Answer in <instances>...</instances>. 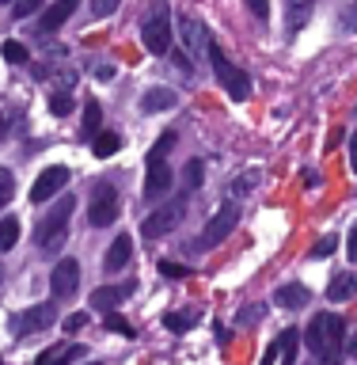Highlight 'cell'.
Wrapping results in <instances>:
<instances>
[{
  "mask_svg": "<svg viewBox=\"0 0 357 365\" xmlns=\"http://www.w3.org/2000/svg\"><path fill=\"white\" fill-rule=\"evenodd\" d=\"M304 342L324 365H338L342 346H346V324H342V316L316 312L312 324H308V331H304Z\"/></svg>",
  "mask_w": 357,
  "mask_h": 365,
  "instance_id": "6da1fadb",
  "label": "cell"
},
{
  "mask_svg": "<svg viewBox=\"0 0 357 365\" xmlns=\"http://www.w3.org/2000/svg\"><path fill=\"white\" fill-rule=\"evenodd\" d=\"M73 210H76V198H73V194H65V198L38 221V228H34V244H38L42 251H57V244H65V228H68Z\"/></svg>",
  "mask_w": 357,
  "mask_h": 365,
  "instance_id": "7a4b0ae2",
  "label": "cell"
},
{
  "mask_svg": "<svg viewBox=\"0 0 357 365\" xmlns=\"http://www.w3.org/2000/svg\"><path fill=\"white\" fill-rule=\"evenodd\" d=\"M141 42L148 53H167L171 50V8L167 0H156L152 11L141 23Z\"/></svg>",
  "mask_w": 357,
  "mask_h": 365,
  "instance_id": "3957f363",
  "label": "cell"
},
{
  "mask_svg": "<svg viewBox=\"0 0 357 365\" xmlns=\"http://www.w3.org/2000/svg\"><path fill=\"white\" fill-rule=\"evenodd\" d=\"M209 65H213L217 80H221V88H224L236 103H244V99L251 96V76L244 73V68H236L232 61H228V57L221 53V46H209Z\"/></svg>",
  "mask_w": 357,
  "mask_h": 365,
  "instance_id": "277c9868",
  "label": "cell"
},
{
  "mask_svg": "<svg viewBox=\"0 0 357 365\" xmlns=\"http://www.w3.org/2000/svg\"><path fill=\"white\" fill-rule=\"evenodd\" d=\"M236 225H239V210H236L232 202H228V205H221V210L209 217V225L202 228V236L194 240L190 247H194V251H213L217 244H224V240L232 236V228H236Z\"/></svg>",
  "mask_w": 357,
  "mask_h": 365,
  "instance_id": "5b68a950",
  "label": "cell"
},
{
  "mask_svg": "<svg viewBox=\"0 0 357 365\" xmlns=\"http://www.w3.org/2000/svg\"><path fill=\"white\" fill-rule=\"evenodd\" d=\"M182 217H187V198H175V202L160 205L156 213H148L145 221H141V236H145V240H160V236L175 232Z\"/></svg>",
  "mask_w": 357,
  "mask_h": 365,
  "instance_id": "8992f818",
  "label": "cell"
},
{
  "mask_svg": "<svg viewBox=\"0 0 357 365\" xmlns=\"http://www.w3.org/2000/svg\"><path fill=\"white\" fill-rule=\"evenodd\" d=\"M118 221V190H114L110 179H99L95 190H91V210H88V225L107 228Z\"/></svg>",
  "mask_w": 357,
  "mask_h": 365,
  "instance_id": "52a82bcc",
  "label": "cell"
},
{
  "mask_svg": "<svg viewBox=\"0 0 357 365\" xmlns=\"http://www.w3.org/2000/svg\"><path fill=\"white\" fill-rule=\"evenodd\" d=\"M53 319H57V304L46 301V304H34L23 316H16V324H11V327H16L19 335H38V331H46L53 324Z\"/></svg>",
  "mask_w": 357,
  "mask_h": 365,
  "instance_id": "ba28073f",
  "label": "cell"
},
{
  "mask_svg": "<svg viewBox=\"0 0 357 365\" xmlns=\"http://www.w3.org/2000/svg\"><path fill=\"white\" fill-rule=\"evenodd\" d=\"M50 289L53 297H73L80 289V262L76 259H61L50 274Z\"/></svg>",
  "mask_w": 357,
  "mask_h": 365,
  "instance_id": "9c48e42d",
  "label": "cell"
},
{
  "mask_svg": "<svg viewBox=\"0 0 357 365\" xmlns=\"http://www.w3.org/2000/svg\"><path fill=\"white\" fill-rule=\"evenodd\" d=\"M68 182V168L61 164H53V168H46L38 179H34V187H31V202H50L57 190H61Z\"/></svg>",
  "mask_w": 357,
  "mask_h": 365,
  "instance_id": "30bf717a",
  "label": "cell"
},
{
  "mask_svg": "<svg viewBox=\"0 0 357 365\" xmlns=\"http://www.w3.org/2000/svg\"><path fill=\"white\" fill-rule=\"evenodd\" d=\"M179 34H182V42L190 46L194 57H205V53H209L213 42L205 38V27H202V23L194 19V16H179Z\"/></svg>",
  "mask_w": 357,
  "mask_h": 365,
  "instance_id": "8fae6325",
  "label": "cell"
},
{
  "mask_svg": "<svg viewBox=\"0 0 357 365\" xmlns=\"http://www.w3.org/2000/svg\"><path fill=\"white\" fill-rule=\"evenodd\" d=\"M171 182H175V175H171L167 164H148V175H145V198L148 202H160L164 194L171 190Z\"/></svg>",
  "mask_w": 357,
  "mask_h": 365,
  "instance_id": "7c38bea8",
  "label": "cell"
},
{
  "mask_svg": "<svg viewBox=\"0 0 357 365\" xmlns=\"http://www.w3.org/2000/svg\"><path fill=\"white\" fill-rule=\"evenodd\" d=\"M76 8H80V0H53V4L42 11V19H38V34H53Z\"/></svg>",
  "mask_w": 357,
  "mask_h": 365,
  "instance_id": "4fadbf2b",
  "label": "cell"
},
{
  "mask_svg": "<svg viewBox=\"0 0 357 365\" xmlns=\"http://www.w3.org/2000/svg\"><path fill=\"white\" fill-rule=\"evenodd\" d=\"M133 293V282H125V285H103V289L91 293V308H99V312H114L125 297Z\"/></svg>",
  "mask_w": 357,
  "mask_h": 365,
  "instance_id": "5bb4252c",
  "label": "cell"
},
{
  "mask_svg": "<svg viewBox=\"0 0 357 365\" xmlns=\"http://www.w3.org/2000/svg\"><path fill=\"white\" fill-rule=\"evenodd\" d=\"M130 255H133V240L125 236V232H118V240L107 247V259H103V267H107V274H118L125 262H130Z\"/></svg>",
  "mask_w": 357,
  "mask_h": 365,
  "instance_id": "9a60e30c",
  "label": "cell"
},
{
  "mask_svg": "<svg viewBox=\"0 0 357 365\" xmlns=\"http://www.w3.org/2000/svg\"><path fill=\"white\" fill-rule=\"evenodd\" d=\"M274 304H281V308H301V304H308V285H301V282H285V285H278V293H274Z\"/></svg>",
  "mask_w": 357,
  "mask_h": 365,
  "instance_id": "2e32d148",
  "label": "cell"
},
{
  "mask_svg": "<svg viewBox=\"0 0 357 365\" xmlns=\"http://www.w3.org/2000/svg\"><path fill=\"white\" fill-rule=\"evenodd\" d=\"M171 107H175V91H167V88H152V91H145V96H141V110L145 114L171 110Z\"/></svg>",
  "mask_w": 357,
  "mask_h": 365,
  "instance_id": "e0dca14e",
  "label": "cell"
},
{
  "mask_svg": "<svg viewBox=\"0 0 357 365\" xmlns=\"http://www.w3.org/2000/svg\"><path fill=\"white\" fill-rule=\"evenodd\" d=\"M357 293V274H335L327 285V301H350Z\"/></svg>",
  "mask_w": 357,
  "mask_h": 365,
  "instance_id": "ac0fdd59",
  "label": "cell"
},
{
  "mask_svg": "<svg viewBox=\"0 0 357 365\" xmlns=\"http://www.w3.org/2000/svg\"><path fill=\"white\" fill-rule=\"evenodd\" d=\"M99 133H103V107L95 99H88V107H84V137L95 141Z\"/></svg>",
  "mask_w": 357,
  "mask_h": 365,
  "instance_id": "d6986e66",
  "label": "cell"
},
{
  "mask_svg": "<svg viewBox=\"0 0 357 365\" xmlns=\"http://www.w3.org/2000/svg\"><path fill=\"white\" fill-rule=\"evenodd\" d=\"M118 145H122V137H118V133L103 130V133L95 137V145H91V153H95L99 160H107V156H114V153H118Z\"/></svg>",
  "mask_w": 357,
  "mask_h": 365,
  "instance_id": "ffe728a7",
  "label": "cell"
},
{
  "mask_svg": "<svg viewBox=\"0 0 357 365\" xmlns=\"http://www.w3.org/2000/svg\"><path fill=\"white\" fill-rule=\"evenodd\" d=\"M19 240V217H0V251H11Z\"/></svg>",
  "mask_w": 357,
  "mask_h": 365,
  "instance_id": "44dd1931",
  "label": "cell"
},
{
  "mask_svg": "<svg viewBox=\"0 0 357 365\" xmlns=\"http://www.w3.org/2000/svg\"><path fill=\"white\" fill-rule=\"evenodd\" d=\"M175 148V133H160V141L152 145V153H148V164H167V153Z\"/></svg>",
  "mask_w": 357,
  "mask_h": 365,
  "instance_id": "7402d4cb",
  "label": "cell"
},
{
  "mask_svg": "<svg viewBox=\"0 0 357 365\" xmlns=\"http://www.w3.org/2000/svg\"><path fill=\"white\" fill-rule=\"evenodd\" d=\"M281 365H296V339H301V331L289 327V331H281Z\"/></svg>",
  "mask_w": 357,
  "mask_h": 365,
  "instance_id": "603a6c76",
  "label": "cell"
},
{
  "mask_svg": "<svg viewBox=\"0 0 357 365\" xmlns=\"http://www.w3.org/2000/svg\"><path fill=\"white\" fill-rule=\"evenodd\" d=\"M255 182H259V171H247V175H236L232 179V187H228V194L232 198H244V194L255 190Z\"/></svg>",
  "mask_w": 357,
  "mask_h": 365,
  "instance_id": "cb8c5ba5",
  "label": "cell"
},
{
  "mask_svg": "<svg viewBox=\"0 0 357 365\" xmlns=\"http://www.w3.org/2000/svg\"><path fill=\"white\" fill-rule=\"evenodd\" d=\"M194 319H198V312H167L164 316V327L167 331H190Z\"/></svg>",
  "mask_w": 357,
  "mask_h": 365,
  "instance_id": "d4e9b609",
  "label": "cell"
},
{
  "mask_svg": "<svg viewBox=\"0 0 357 365\" xmlns=\"http://www.w3.org/2000/svg\"><path fill=\"white\" fill-rule=\"evenodd\" d=\"M16 198V175H11V168H0V210Z\"/></svg>",
  "mask_w": 357,
  "mask_h": 365,
  "instance_id": "484cf974",
  "label": "cell"
},
{
  "mask_svg": "<svg viewBox=\"0 0 357 365\" xmlns=\"http://www.w3.org/2000/svg\"><path fill=\"white\" fill-rule=\"evenodd\" d=\"M107 331H118L122 339H133L137 331H133V324L125 316H118V312H107Z\"/></svg>",
  "mask_w": 357,
  "mask_h": 365,
  "instance_id": "4316f807",
  "label": "cell"
},
{
  "mask_svg": "<svg viewBox=\"0 0 357 365\" xmlns=\"http://www.w3.org/2000/svg\"><path fill=\"white\" fill-rule=\"evenodd\" d=\"M4 61H11V65H27V46L23 42H4Z\"/></svg>",
  "mask_w": 357,
  "mask_h": 365,
  "instance_id": "83f0119b",
  "label": "cell"
},
{
  "mask_svg": "<svg viewBox=\"0 0 357 365\" xmlns=\"http://www.w3.org/2000/svg\"><path fill=\"white\" fill-rule=\"evenodd\" d=\"M50 110L57 114V118L68 114V110H73V96H68V91H53V96H50Z\"/></svg>",
  "mask_w": 357,
  "mask_h": 365,
  "instance_id": "f1b7e54d",
  "label": "cell"
},
{
  "mask_svg": "<svg viewBox=\"0 0 357 365\" xmlns=\"http://www.w3.org/2000/svg\"><path fill=\"white\" fill-rule=\"evenodd\" d=\"M160 274H164V278H171V282H179V278H187V267H182V262H171V259H164L160 262Z\"/></svg>",
  "mask_w": 357,
  "mask_h": 365,
  "instance_id": "f546056e",
  "label": "cell"
},
{
  "mask_svg": "<svg viewBox=\"0 0 357 365\" xmlns=\"http://www.w3.org/2000/svg\"><path fill=\"white\" fill-rule=\"evenodd\" d=\"M61 358H65V346H50L34 358V365H61Z\"/></svg>",
  "mask_w": 357,
  "mask_h": 365,
  "instance_id": "4dcf8cb0",
  "label": "cell"
},
{
  "mask_svg": "<svg viewBox=\"0 0 357 365\" xmlns=\"http://www.w3.org/2000/svg\"><path fill=\"white\" fill-rule=\"evenodd\" d=\"M182 175H187V187H190V190H198V187H202V160H190Z\"/></svg>",
  "mask_w": 357,
  "mask_h": 365,
  "instance_id": "1f68e13d",
  "label": "cell"
},
{
  "mask_svg": "<svg viewBox=\"0 0 357 365\" xmlns=\"http://www.w3.org/2000/svg\"><path fill=\"white\" fill-rule=\"evenodd\" d=\"M335 247H338V236L331 232V236H324V240H319V244L312 247V259H324V255H331Z\"/></svg>",
  "mask_w": 357,
  "mask_h": 365,
  "instance_id": "d6a6232c",
  "label": "cell"
},
{
  "mask_svg": "<svg viewBox=\"0 0 357 365\" xmlns=\"http://www.w3.org/2000/svg\"><path fill=\"white\" fill-rule=\"evenodd\" d=\"M38 8H42V0H19V4L11 8V16H16V19H27V16H34Z\"/></svg>",
  "mask_w": 357,
  "mask_h": 365,
  "instance_id": "836d02e7",
  "label": "cell"
},
{
  "mask_svg": "<svg viewBox=\"0 0 357 365\" xmlns=\"http://www.w3.org/2000/svg\"><path fill=\"white\" fill-rule=\"evenodd\" d=\"M118 4L122 0H91V11L103 19V16H110V11H118Z\"/></svg>",
  "mask_w": 357,
  "mask_h": 365,
  "instance_id": "e575fe53",
  "label": "cell"
},
{
  "mask_svg": "<svg viewBox=\"0 0 357 365\" xmlns=\"http://www.w3.org/2000/svg\"><path fill=\"white\" fill-rule=\"evenodd\" d=\"M278 358H281V339H274L267 354H262V365H278Z\"/></svg>",
  "mask_w": 357,
  "mask_h": 365,
  "instance_id": "d590c367",
  "label": "cell"
},
{
  "mask_svg": "<svg viewBox=\"0 0 357 365\" xmlns=\"http://www.w3.org/2000/svg\"><path fill=\"white\" fill-rule=\"evenodd\" d=\"M88 324V312H73V316H65V331H84Z\"/></svg>",
  "mask_w": 357,
  "mask_h": 365,
  "instance_id": "8d00e7d4",
  "label": "cell"
},
{
  "mask_svg": "<svg viewBox=\"0 0 357 365\" xmlns=\"http://www.w3.org/2000/svg\"><path fill=\"white\" fill-rule=\"evenodd\" d=\"M342 31H357V0L342 11Z\"/></svg>",
  "mask_w": 357,
  "mask_h": 365,
  "instance_id": "74e56055",
  "label": "cell"
},
{
  "mask_svg": "<svg viewBox=\"0 0 357 365\" xmlns=\"http://www.w3.org/2000/svg\"><path fill=\"white\" fill-rule=\"evenodd\" d=\"M267 312V304H255V308H247V312H239V324H255V319Z\"/></svg>",
  "mask_w": 357,
  "mask_h": 365,
  "instance_id": "f35d334b",
  "label": "cell"
},
{
  "mask_svg": "<svg viewBox=\"0 0 357 365\" xmlns=\"http://www.w3.org/2000/svg\"><path fill=\"white\" fill-rule=\"evenodd\" d=\"M247 8L255 11L259 19H267V16H270V4H267V0H247Z\"/></svg>",
  "mask_w": 357,
  "mask_h": 365,
  "instance_id": "ab89813d",
  "label": "cell"
},
{
  "mask_svg": "<svg viewBox=\"0 0 357 365\" xmlns=\"http://www.w3.org/2000/svg\"><path fill=\"white\" fill-rule=\"evenodd\" d=\"M16 118H19V114H16V110H11V114H8V122H4V125H0V141H4V137H8L11 130H16Z\"/></svg>",
  "mask_w": 357,
  "mask_h": 365,
  "instance_id": "60d3db41",
  "label": "cell"
},
{
  "mask_svg": "<svg viewBox=\"0 0 357 365\" xmlns=\"http://www.w3.org/2000/svg\"><path fill=\"white\" fill-rule=\"evenodd\" d=\"M346 255H350V259L357 262V225L350 228V244H346Z\"/></svg>",
  "mask_w": 357,
  "mask_h": 365,
  "instance_id": "b9f144b4",
  "label": "cell"
},
{
  "mask_svg": "<svg viewBox=\"0 0 357 365\" xmlns=\"http://www.w3.org/2000/svg\"><path fill=\"white\" fill-rule=\"evenodd\" d=\"M304 182H308V187H319V171H312V168H304Z\"/></svg>",
  "mask_w": 357,
  "mask_h": 365,
  "instance_id": "7bdbcfd3",
  "label": "cell"
},
{
  "mask_svg": "<svg viewBox=\"0 0 357 365\" xmlns=\"http://www.w3.org/2000/svg\"><path fill=\"white\" fill-rule=\"evenodd\" d=\"M350 168L357 171V133L350 137Z\"/></svg>",
  "mask_w": 357,
  "mask_h": 365,
  "instance_id": "ee69618b",
  "label": "cell"
},
{
  "mask_svg": "<svg viewBox=\"0 0 357 365\" xmlns=\"http://www.w3.org/2000/svg\"><path fill=\"white\" fill-rule=\"evenodd\" d=\"M350 354H353V358H357V335L350 339Z\"/></svg>",
  "mask_w": 357,
  "mask_h": 365,
  "instance_id": "f6af8a7d",
  "label": "cell"
},
{
  "mask_svg": "<svg viewBox=\"0 0 357 365\" xmlns=\"http://www.w3.org/2000/svg\"><path fill=\"white\" fill-rule=\"evenodd\" d=\"M296 4H312V0H296Z\"/></svg>",
  "mask_w": 357,
  "mask_h": 365,
  "instance_id": "bcb514c9",
  "label": "cell"
},
{
  "mask_svg": "<svg viewBox=\"0 0 357 365\" xmlns=\"http://www.w3.org/2000/svg\"><path fill=\"white\" fill-rule=\"evenodd\" d=\"M0 4H8V0H0Z\"/></svg>",
  "mask_w": 357,
  "mask_h": 365,
  "instance_id": "7dc6e473",
  "label": "cell"
},
{
  "mask_svg": "<svg viewBox=\"0 0 357 365\" xmlns=\"http://www.w3.org/2000/svg\"><path fill=\"white\" fill-rule=\"evenodd\" d=\"M0 278H4V270H0Z\"/></svg>",
  "mask_w": 357,
  "mask_h": 365,
  "instance_id": "c3c4849f",
  "label": "cell"
},
{
  "mask_svg": "<svg viewBox=\"0 0 357 365\" xmlns=\"http://www.w3.org/2000/svg\"><path fill=\"white\" fill-rule=\"evenodd\" d=\"M88 365H95V361H88Z\"/></svg>",
  "mask_w": 357,
  "mask_h": 365,
  "instance_id": "681fc988",
  "label": "cell"
},
{
  "mask_svg": "<svg viewBox=\"0 0 357 365\" xmlns=\"http://www.w3.org/2000/svg\"><path fill=\"white\" fill-rule=\"evenodd\" d=\"M0 365H4V361H0Z\"/></svg>",
  "mask_w": 357,
  "mask_h": 365,
  "instance_id": "f907efd6",
  "label": "cell"
}]
</instances>
